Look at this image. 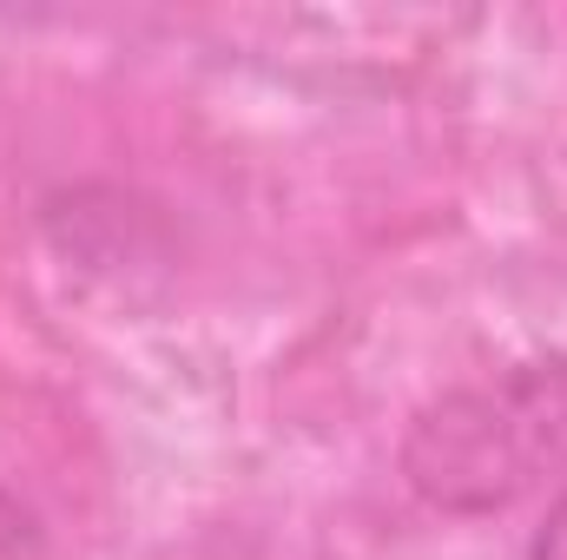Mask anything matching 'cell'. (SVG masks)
Segmentation results:
<instances>
[{
	"mask_svg": "<svg viewBox=\"0 0 567 560\" xmlns=\"http://www.w3.org/2000/svg\"><path fill=\"white\" fill-rule=\"evenodd\" d=\"M403 481L442 515H502L548 481L567 488V356L435 396L403 435Z\"/></svg>",
	"mask_w": 567,
	"mask_h": 560,
	"instance_id": "obj_1",
	"label": "cell"
},
{
	"mask_svg": "<svg viewBox=\"0 0 567 560\" xmlns=\"http://www.w3.org/2000/svg\"><path fill=\"white\" fill-rule=\"evenodd\" d=\"M20 554H40V521H33V508H20V495L0 488V560Z\"/></svg>",
	"mask_w": 567,
	"mask_h": 560,
	"instance_id": "obj_2",
	"label": "cell"
},
{
	"mask_svg": "<svg viewBox=\"0 0 567 560\" xmlns=\"http://www.w3.org/2000/svg\"><path fill=\"white\" fill-rule=\"evenodd\" d=\"M528 560H567V488L548 501V515H542V528H535Z\"/></svg>",
	"mask_w": 567,
	"mask_h": 560,
	"instance_id": "obj_3",
	"label": "cell"
}]
</instances>
